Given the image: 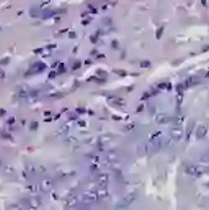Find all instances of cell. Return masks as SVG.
<instances>
[{
    "instance_id": "1",
    "label": "cell",
    "mask_w": 209,
    "mask_h": 210,
    "mask_svg": "<svg viewBox=\"0 0 209 210\" xmlns=\"http://www.w3.org/2000/svg\"><path fill=\"white\" fill-rule=\"evenodd\" d=\"M172 135H174L175 138H181L182 131L180 130V129H174V130H172Z\"/></svg>"
}]
</instances>
